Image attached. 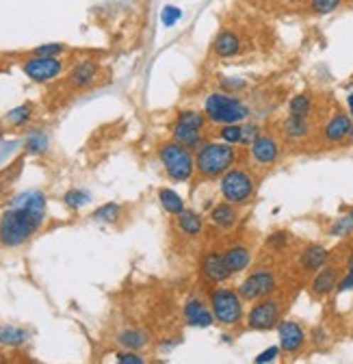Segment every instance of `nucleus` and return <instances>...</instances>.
Listing matches in <instances>:
<instances>
[{"mask_svg": "<svg viewBox=\"0 0 353 364\" xmlns=\"http://www.w3.org/2000/svg\"><path fill=\"white\" fill-rule=\"evenodd\" d=\"M347 102H349V109H351V117H353V94L347 98Z\"/></svg>", "mask_w": 353, "mask_h": 364, "instance_id": "44", "label": "nucleus"}, {"mask_svg": "<svg viewBox=\"0 0 353 364\" xmlns=\"http://www.w3.org/2000/svg\"><path fill=\"white\" fill-rule=\"evenodd\" d=\"M119 217H121V206L117 202H109V204L96 208L94 215H92V219L100 221V223H115Z\"/></svg>", "mask_w": 353, "mask_h": 364, "instance_id": "30", "label": "nucleus"}, {"mask_svg": "<svg viewBox=\"0 0 353 364\" xmlns=\"http://www.w3.org/2000/svg\"><path fill=\"white\" fill-rule=\"evenodd\" d=\"M241 124H224L219 128V139L232 146H241Z\"/></svg>", "mask_w": 353, "mask_h": 364, "instance_id": "33", "label": "nucleus"}, {"mask_svg": "<svg viewBox=\"0 0 353 364\" xmlns=\"http://www.w3.org/2000/svg\"><path fill=\"white\" fill-rule=\"evenodd\" d=\"M241 206H234L230 202H219L212 206L210 215H208V223L212 225V230L217 232H232L234 228L241 223Z\"/></svg>", "mask_w": 353, "mask_h": 364, "instance_id": "18", "label": "nucleus"}, {"mask_svg": "<svg viewBox=\"0 0 353 364\" xmlns=\"http://www.w3.org/2000/svg\"><path fill=\"white\" fill-rule=\"evenodd\" d=\"M200 278L204 280L206 287L226 284L232 278V273H230L226 258H224L222 245H210L202 252V256H200Z\"/></svg>", "mask_w": 353, "mask_h": 364, "instance_id": "11", "label": "nucleus"}, {"mask_svg": "<svg viewBox=\"0 0 353 364\" xmlns=\"http://www.w3.org/2000/svg\"><path fill=\"white\" fill-rule=\"evenodd\" d=\"M313 113V98L305 96V94H299L295 96L290 102H288V115H295V117H310Z\"/></svg>", "mask_w": 353, "mask_h": 364, "instance_id": "29", "label": "nucleus"}, {"mask_svg": "<svg viewBox=\"0 0 353 364\" xmlns=\"http://www.w3.org/2000/svg\"><path fill=\"white\" fill-rule=\"evenodd\" d=\"M347 3H349V5H351V7H353V0H347Z\"/></svg>", "mask_w": 353, "mask_h": 364, "instance_id": "46", "label": "nucleus"}, {"mask_svg": "<svg viewBox=\"0 0 353 364\" xmlns=\"http://www.w3.org/2000/svg\"><path fill=\"white\" fill-rule=\"evenodd\" d=\"M340 264L338 262H325L317 273L315 278L310 282V289H308V293H310V299L315 301H323L325 297H330L334 291H336V284L340 280Z\"/></svg>", "mask_w": 353, "mask_h": 364, "instance_id": "14", "label": "nucleus"}, {"mask_svg": "<svg viewBox=\"0 0 353 364\" xmlns=\"http://www.w3.org/2000/svg\"><path fill=\"white\" fill-rule=\"evenodd\" d=\"M347 291H353V262H349V267H347V271H344V276L338 280L334 293L342 295V293H347Z\"/></svg>", "mask_w": 353, "mask_h": 364, "instance_id": "38", "label": "nucleus"}, {"mask_svg": "<svg viewBox=\"0 0 353 364\" xmlns=\"http://www.w3.org/2000/svg\"><path fill=\"white\" fill-rule=\"evenodd\" d=\"M20 70L24 72V76L33 82H53L55 78H59L65 70L67 63L63 61V57H35V55H26L20 61Z\"/></svg>", "mask_w": 353, "mask_h": 364, "instance_id": "10", "label": "nucleus"}, {"mask_svg": "<svg viewBox=\"0 0 353 364\" xmlns=\"http://www.w3.org/2000/svg\"><path fill=\"white\" fill-rule=\"evenodd\" d=\"M65 53H67L65 43H43V46L33 48L28 55H35V57H63Z\"/></svg>", "mask_w": 353, "mask_h": 364, "instance_id": "32", "label": "nucleus"}, {"mask_svg": "<svg viewBox=\"0 0 353 364\" xmlns=\"http://www.w3.org/2000/svg\"><path fill=\"white\" fill-rule=\"evenodd\" d=\"M258 185H260V176L256 173L254 167L249 165H234L232 169H228L222 178H219V191H222V198L234 206H249L256 196H258Z\"/></svg>", "mask_w": 353, "mask_h": 364, "instance_id": "4", "label": "nucleus"}, {"mask_svg": "<svg viewBox=\"0 0 353 364\" xmlns=\"http://www.w3.org/2000/svg\"><path fill=\"white\" fill-rule=\"evenodd\" d=\"M245 87V80L239 78H222V91L226 94H234V91H241Z\"/></svg>", "mask_w": 353, "mask_h": 364, "instance_id": "41", "label": "nucleus"}, {"mask_svg": "<svg viewBox=\"0 0 353 364\" xmlns=\"http://www.w3.org/2000/svg\"><path fill=\"white\" fill-rule=\"evenodd\" d=\"M310 132H313V126L305 117L288 115L282 122V134H284V139H288V141H303V139L310 136Z\"/></svg>", "mask_w": 353, "mask_h": 364, "instance_id": "24", "label": "nucleus"}, {"mask_svg": "<svg viewBox=\"0 0 353 364\" xmlns=\"http://www.w3.org/2000/svg\"><path fill=\"white\" fill-rule=\"evenodd\" d=\"M278 334H280V351L286 355H299L308 343L305 330L297 321H290V318H282L278 326Z\"/></svg>", "mask_w": 353, "mask_h": 364, "instance_id": "17", "label": "nucleus"}, {"mask_svg": "<svg viewBox=\"0 0 353 364\" xmlns=\"http://www.w3.org/2000/svg\"><path fill=\"white\" fill-rule=\"evenodd\" d=\"M347 141H349V144L353 146V128H351V132H349V136H347Z\"/></svg>", "mask_w": 353, "mask_h": 364, "instance_id": "45", "label": "nucleus"}, {"mask_svg": "<svg viewBox=\"0 0 353 364\" xmlns=\"http://www.w3.org/2000/svg\"><path fill=\"white\" fill-rule=\"evenodd\" d=\"M115 343L121 349H130V351H141L150 345V334L141 328H124L121 332H117Z\"/></svg>", "mask_w": 353, "mask_h": 364, "instance_id": "23", "label": "nucleus"}, {"mask_svg": "<svg viewBox=\"0 0 353 364\" xmlns=\"http://www.w3.org/2000/svg\"><path fill=\"white\" fill-rule=\"evenodd\" d=\"M158 202H161V206L169 213V215H178V213H183L185 210V202H183V198L175 193V191H171V189H161L158 191Z\"/></svg>", "mask_w": 353, "mask_h": 364, "instance_id": "27", "label": "nucleus"}, {"mask_svg": "<svg viewBox=\"0 0 353 364\" xmlns=\"http://www.w3.org/2000/svg\"><path fill=\"white\" fill-rule=\"evenodd\" d=\"M247 154H249L251 165L269 169L282 159V144H280V139L276 134L260 132L258 139L247 148Z\"/></svg>", "mask_w": 353, "mask_h": 364, "instance_id": "12", "label": "nucleus"}, {"mask_svg": "<svg viewBox=\"0 0 353 364\" xmlns=\"http://www.w3.org/2000/svg\"><path fill=\"white\" fill-rule=\"evenodd\" d=\"M204 113L210 124L224 126V124H241L249 119V107L237 98L234 94L226 91H214L204 100Z\"/></svg>", "mask_w": 353, "mask_h": 364, "instance_id": "6", "label": "nucleus"}, {"mask_svg": "<svg viewBox=\"0 0 353 364\" xmlns=\"http://www.w3.org/2000/svg\"><path fill=\"white\" fill-rule=\"evenodd\" d=\"M313 341H315L317 345H321V343H325V332H323L321 328H317V330L313 332Z\"/></svg>", "mask_w": 353, "mask_h": 364, "instance_id": "43", "label": "nucleus"}, {"mask_svg": "<svg viewBox=\"0 0 353 364\" xmlns=\"http://www.w3.org/2000/svg\"><path fill=\"white\" fill-rule=\"evenodd\" d=\"M206 128H208V117L202 111H178V115L173 117L171 124V139L178 141L180 146L189 148V150H197L204 144L206 136Z\"/></svg>", "mask_w": 353, "mask_h": 364, "instance_id": "8", "label": "nucleus"}, {"mask_svg": "<svg viewBox=\"0 0 353 364\" xmlns=\"http://www.w3.org/2000/svg\"><path fill=\"white\" fill-rule=\"evenodd\" d=\"M241 161L239 146L226 141H204L195 150V176L197 180H219L228 169Z\"/></svg>", "mask_w": 353, "mask_h": 364, "instance_id": "2", "label": "nucleus"}, {"mask_svg": "<svg viewBox=\"0 0 353 364\" xmlns=\"http://www.w3.org/2000/svg\"><path fill=\"white\" fill-rule=\"evenodd\" d=\"M258 136H260V126L245 119V122L241 124V146L249 148V146L258 139Z\"/></svg>", "mask_w": 353, "mask_h": 364, "instance_id": "35", "label": "nucleus"}, {"mask_svg": "<svg viewBox=\"0 0 353 364\" xmlns=\"http://www.w3.org/2000/svg\"><path fill=\"white\" fill-rule=\"evenodd\" d=\"M98 74H100V63L96 59H82L70 68L65 76V87L72 91H85L94 87V82L98 80Z\"/></svg>", "mask_w": 353, "mask_h": 364, "instance_id": "15", "label": "nucleus"}, {"mask_svg": "<svg viewBox=\"0 0 353 364\" xmlns=\"http://www.w3.org/2000/svg\"><path fill=\"white\" fill-rule=\"evenodd\" d=\"M222 250H224V258L232 276H239V273H243L251 264L254 243L247 237H234L226 245H222Z\"/></svg>", "mask_w": 353, "mask_h": 364, "instance_id": "13", "label": "nucleus"}, {"mask_svg": "<svg viewBox=\"0 0 353 364\" xmlns=\"http://www.w3.org/2000/svg\"><path fill=\"white\" fill-rule=\"evenodd\" d=\"M115 360L119 364H143L146 362V358L139 351H130V349H124V351L115 353Z\"/></svg>", "mask_w": 353, "mask_h": 364, "instance_id": "37", "label": "nucleus"}, {"mask_svg": "<svg viewBox=\"0 0 353 364\" xmlns=\"http://www.w3.org/2000/svg\"><path fill=\"white\" fill-rule=\"evenodd\" d=\"M245 50V41L241 37L239 31L234 28H224V31H219L210 43V53L214 59H234L239 57L241 53Z\"/></svg>", "mask_w": 353, "mask_h": 364, "instance_id": "16", "label": "nucleus"}, {"mask_svg": "<svg viewBox=\"0 0 353 364\" xmlns=\"http://www.w3.org/2000/svg\"><path fill=\"white\" fill-rule=\"evenodd\" d=\"M46 221V210L13 206L0 215V247L16 250L31 241V237Z\"/></svg>", "mask_w": 353, "mask_h": 364, "instance_id": "1", "label": "nucleus"}, {"mask_svg": "<svg viewBox=\"0 0 353 364\" xmlns=\"http://www.w3.org/2000/svg\"><path fill=\"white\" fill-rule=\"evenodd\" d=\"M351 230H353V208L349 210L347 217H342V219L336 221V225L332 228V235H334V237H344V235H349Z\"/></svg>", "mask_w": 353, "mask_h": 364, "instance_id": "36", "label": "nucleus"}, {"mask_svg": "<svg viewBox=\"0 0 353 364\" xmlns=\"http://www.w3.org/2000/svg\"><path fill=\"white\" fill-rule=\"evenodd\" d=\"M183 321L191 328H208L214 323L212 310L208 306V299L200 295H191L183 306Z\"/></svg>", "mask_w": 353, "mask_h": 364, "instance_id": "19", "label": "nucleus"}, {"mask_svg": "<svg viewBox=\"0 0 353 364\" xmlns=\"http://www.w3.org/2000/svg\"><path fill=\"white\" fill-rule=\"evenodd\" d=\"M28 343V332L18 328V326H9V323H3L0 326V347L5 349H18L22 345Z\"/></svg>", "mask_w": 353, "mask_h": 364, "instance_id": "26", "label": "nucleus"}, {"mask_svg": "<svg viewBox=\"0 0 353 364\" xmlns=\"http://www.w3.org/2000/svg\"><path fill=\"white\" fill-rule=\"evenodd\" d=\"M351 128H353L351 117H349L347 113L338 111V113H334V115H332V119L323 126L321 136H323V141H325V144L336 146V144L347 141V136H349Z\"/></svg>", "mask_w": 353, "mask_h": 364, "instance_id": "20", "label": "nucleus"}, {"mask_svg": "<svg viewBox=\"0 0 353 364\" xmlns=\"http://www.w3.org/2000/svg\"><path fill=\"white\" fill-rule=\"evenodd\" d=\"M327 260H330V250L319 243L305 245L299 254V267L305 273H317Z\"/></svg>", "mask_w": 353, "mask_h": 364, "instance_id": "22", "label": "nucleus"}, {"mask_svg": "<svg viewBox=\"0 0 353 364\" xmlns=\"http://www.w3.org/2000/svg\"><path fill=\"white\" fill-rule=\"evenodd\" d=\"M180 16H183V14H180L178 7H165V9H163V24H165V26H173L175 22L180 20Z\"/></svg>", "mask_w": 353, "mask_h": 364, "instance_id": "40", "label": "nucleus"}, {"mask_svg": "<svg viewBox=\"0 0 353 364\" xmlns=\"http://www.w3.org/2000/svg\"><path fill=\"white\" fill-rule=\"evenodd\" d=\"M158 161L165 173L175 182H189L195 176V154L193 150L180 146L178 141H163L158 146Z\"/></svg>", "mask_w": 353, "mask_h": 364, "instance_id": "7", "label": "nucleus"}, {"mask_svg": "<svg viewBox=\"0 0 353 364\" xmlns=\"http://www.w3.org/2000/svg\"><path fill=\"white\" fill-rule=\"evenodd\" d=\"M278 351H280L278 347H271L269 351H264V353H260V355L256 358V362H269V360H273V358L278 355Z\"/></svg>", "mask_w": 353, "mask_h": 364, "instance_id": "42", "label": "nucleus"}, {"mask_svg": "<svg viewBox=\"0 0 353 364\" xmlns=\"http://www.w3.org/2000/svg\"><path fill=\"white\" fill-rule=\"evenodd\" d=\"M344 0H308V11L315 16H330L334 14Z\"/></svg>", "mask_w": 353, "mask_h": 364, "instance_id": "31", "label": "nucleus"}, {"mask_svg": "<svg viewBox=\"0 0 353 364\" xmlns=\"http://www.w3.org/2000/svg\"><path fill=\"white\" fill-rule=\"evenodd\" d=\"M24 148L28 154H43L48 150V136L43 130H33L26 134V141H24Z\"/></svg>", "mask_w": 353, "mask_h": 364, "instance_id": "28", "label": "nucleus"}, {"mask_svg": "<svg viewBox=\"0 0 353 364\" xmlns=\"http://www.w3.org/2000/svg\"><path fill=\"white\" fill-rule=\"evenodd\" d=\"M280 289V273L276 267L271 264H260L256 269H251L245 280L239 287L241 297L245 299V304H254L262 297H267L271 293H276Z\"/></svg>", "mask_w": 353, "mask_h": 364, "instance_id": "9", "label": "nucleus"}, {"mask_svg": "<svg viewBox=\"0 0 353 364\" xmlns=\"http://www.w3.org/2000/svg\"><path fill=\"white\" fill-rule=\"evenodd\" d=\"M208 306L212 310L214 323L224 330H237L243 318H245V299L241 297L237 287H226V284H217L208 287L206 293Z\"/></svg>", "mask_w": 353, "mask_h": 364, "instance_id": "3", "label": "nucleus"}, {"mask_svg": "<svg viewBox=\"0 0 353 364\" xmlns=\"http://www.w3.org/2000/svg\"><path fill=\"white\" fill-rule=\"evenodd\" d=\"M63 202H65L67 208L76 210V208H80V206H85L87 202H89V193L82 191V189H70V191L63 196Z\"/></svg>", "mask_w": 353, "mask_h": 364, "instance_id": "34", "label": "nucleus"}, {"mask_svg": "<svg viewBox=\"0 0 353 364\" xmlns=\"http://www.w3.org/2000/svg\"><path fill=\"white\" fill-rule=\"evenodd\" d=\"M286 243H288V232H273V235H269V239H267V247L273 250V252L284 250Z\"/></svg>", "mask_w": 353, "mask_h": 364, "instance_id": "39", "label": "nucleus"}, {"mask_svg": "<svg viewBox=\"0 0 353 364\" xmlns=\"http://www.w3.org/2000/svg\"><path fill=\"white\" fill-rule=\"evenodd\" d=\"M286 312V295L278 289L276 293L254 301L245 314V326L251 332H271L280 326Z\"/></svg>", "mask_w": 353, "mask_h": 364, "instance_id": "5", "label": "nucleus"}, {"mask_svg": "<svg viewBox=\"0 0 353 364\" xmlns=\"http://www.w3.org/2000/svg\"><path fill=\"white\" fill-rule=\"evenodd\" d=\"M173 223H175V230L180 232V237L195 241V239H200V237L204 235V225H206V219H204L200 213L185 208L183 213L175 215Z\"/></svg>", "mask_w": 353, "mask_h": 364, "instance_id": "21", "label": "nucleus"}, {"mask_svg": "<svg viewBox=\"0 0 353 364\" xmlns=\"http://www.w3.org/2000/svg\"><path fill=\"white\" fill-rule=\"evenodd\" d=\"M35 117V105L33 102H24L16 109H11L5 117H3V124L7 128H24L33 122Z\"/></svg>", "mask_w": 353, "mask_h": 364, "instance_id": "25", "label": "nucleus"}]
</instances>
